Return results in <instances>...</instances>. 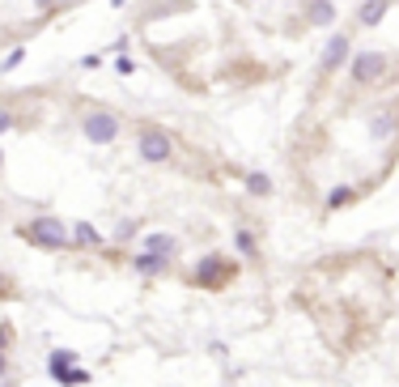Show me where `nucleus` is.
Listing matches in <instances>:
<instances>
[{
	"mask_svg": "<svg viewBox=\"0 0 399 387\" xmlns=\"http://www.w3.org/2000/svg\"><path fill=\"white\" fill-rule=\"evenodd\" d=\"M89 383V370H68V379H64V387H85Z\"/></svg>",
	"mask_w": 399,
	"mask_h": 387,
	"instance_id": "16",
	"label": "nucleus"
},
{
	"mask_svg": "<svg viewBox=\"0 0 399 387\" xmlns=\"http://www.w3.org/2000/svg\"><path fill=\"white\" fill-rule=\"evenodd\" d=\"M340 205H348V187H336L327 196V209H340Z\"/></svg>",
	"mask_w": 399,
	"mask_h": 387,
	"instance_id": "17",
	"label": "nucleus"
},
{
	"mask_svg": "<svg viewBox=\"0 0 399 387\" xmlns=\"http://www.w3.org/2000/svg\"><path fill=\"white\" fill-rule=\"evenodd\" d=\"M246 191H251V196H268V191H272V179H268L263 171H251V175H246Z\"/></svg>",
	"mask_w": 399,
	"mask_h": 387,
	"instance_id": "13",
	"label": "nucleus"
},
{
	"mask_svg": "<svg viewBox=\"0 0 399 387\" xmlns=\"http://www.w3.org/2000/svg\"><path fill=\"white\" fill-rule=\"evenodd\" d=\"M166 264H170V260H162V255H153V251H140V255L132 260V269H136L140 277H162Z\"/></svg>",
	"mask_w": 399,
	"mask_h": 387,
	"instance_id": "9",
	"label": "nucleus"
},
{
	"mask_svg": "<svg viewBox=\"0 0 399 387\" xmlns=\"http://www.w3.org/2000/svg\"><path fill=\"white\" fill-rule=\"evenodd\" d=\"M221 277H226V260H221V255H208V260L195 269V281H200V285H221Z\"/></svg>",
	"mask_w": 399,
	"mask_h": 387,
	"instance_id": "7",
	"label": "nucleus"
},
{
	"mask_svg": "<svg viewBox=\"0 0 399 387\" xmlns=\"http://www.w3.org/2000/svg\"><path fill=\"white\" fill-rule=\"evenodd\" d=\"M21 60H26V47H13V52L5 56V64H0V72H13V68H17Z\"/></svg>",
	"mask_w": 399,
	"mask_h": 387,
	"instance_id": "14",
	"label": "nucleus"
},
{
	"mask_svg": "<svg viewBox=\"0 0 399 387\" xmlns=\"http://www.w3.org/2000/svg\"><path fill=\"white\" fill-rule=\"evenodd\" d=\"M382 68H387V56H378V52H361V56L353 60V81H357V85H369V81L382 77Z\"/></svg>",
	"mask_w": 399,
	"mask_h": 387,
	"instance_id": "4",
	"label": "nucleus"
},
{
	"mask_svg": "<svg viewBox=\"0 0 399 387\" xmlns=\"http://www.w3.org/2000/svg\"><path fill=\"white\" fill-rule=\"evenodd\" d=\"M72 234H77V243H81V247H103V234H98L89 222H77V226H72Z\"/></svg>",
	"mask_w": 399,
	"mask_h": 387,
	"instance_id": "11",
	"label": "nucleus"
},
{
	"mask_svg": "<svg viewBox=\"0 0 399 387\" xmlns=\"http://www.w3.org/2000/svg\"><path fill=\"white\" fill-rule=\"evenodd\" d=\"M9 341H13V332H9V324H0V353H9Z\"/></svg>",
	"mask_w": 399,
	"mask_h": 387,
	"instance_id": "18",
	"label": "nucleus"
},
{
	"mask_svg": "<svg viewBox=\"0 0 399 387\" xmlns=\"http://www.w3.org/2000/svg\"><path fill=\"white\" fill-rule=\"evenodd\" d=\"M332 17H336V9L327 5V0H310V21L314 26H332Z\"/></svg>",
	"mask_w": 399,
	"mask_h": 387,
	"instance_id": "12",
	"label": "nucleus"
},
{
	"mask_svg": "<svg viewBox=\"0 0 399 387\" xmlns=\"http://www.w3.org/2000/svg\"><path fill=\"white\" fill-rule=\"evenodd\" d=\"M0 158H5V154H0Z\"/></svg>",
	"mask_w": 399,
	"mask_h": 387,
	"instance_id": "23",
	"label": "nucleus"
},
{
	"mask_svg": "<svg viewBox=\"0 0 399 387\" xmlns=\"http://www.w3.org/2000/svg\"><path fill=\"white\" fill-rule=\"evenodd\" d=\"M234 243H238V251H242V255H255V238L246 234V230H238V234H234Z\"/></svg>",
	"mask_w": 399,
	"mask_h": 387,
	"instance_id": "15",
	"label": "nucleus"
},
{
	"mask_svg": "<svg viewBox=\"0 0 399 387\" xmlns=\"http://www.w3.org/2000/svg\"><path fill=\"white\" fill-rule=\"evenodd\" d=\"M348 60V34H332L323 47V68H340Z\"/></svg>",
	"mask_w": 399,
	"mask_h": 387,
	"instance_id": "6",
	"label": "nucleus"
},
{
	"mask_svg": "<svg viewBox=\"0 0 399 387\" xmlns=\"http://www.w3.org/2000/svg\"><path fill=\"white\" fill-rule=\"evenodd\" d=\"M5 289H9V281H5V273H0V294H5Z\"/></svg>",
	"mask_w": 399,
	"mask_h": 387,
	"instance_id": "22",
	"label": "nucleus"
},
{
	"mask_svg": "<svg viewBox=\"0 0 399 387\" xmlns=\"http://www.w3.org/2000/svg\"><path fill=\"white\" fill-rule=\"evenodd\" d=\"M81 132H85L94 145H111V140L119 136V115H111V111H89V115L81 119Z\"/></svg>",
	"mask_w": 399,
	"mask_h": 387,
	"instance_id": "2",
	"label": "nucleus"
},
{
	"mask_svg": "<svg viewBox=\"0 0 399 387\" xmlns=\"http://www.w3.org/2000/svg\"><path fill=\"white\" fill-rule=\"evenodd\" d=\"M115 72H123V77H128V72H132V60H128V56H119V60H115Z\"/></svg>",
	"mask_w": 399,
	"mask_h": 387,
	"instance_id": "20",
	"label": "nucleus"
},
{
	"mask_svg": "<svg viewBox=\"0 0 399 387\" xmlns=\"http://www.w3.org/2000/svg\"><path fill=\"white\" fill-rule=\"evenodd\" d=\"M136 154L144 158V162H166L170 154H174V145H170V136L162 132V128H140V136H136Z\"/></svg>",
	"mask_w": 399,
	"mask_h": 387,
	"instance_id": "3",
	"label": "nucleus"
},
{
	"mask_svg": "<svg viewBox=\"0 0 399 387\" xmlns=\"http://www.w3.org/2000/svg\"><path fill=\"white\" fill-rule=\"evenodd\" d=\"M17 234L26 238V243H34V247H47V251H64L68 247V226L56 222V217H34V222H26Z\"/></svg>",
	"mask_w": 399,
	"mask_h": 387,
	"instance_id": "1",
	"label": "nucleus"
},
{
	"mask_svg": "<svg viewBox=\"0 0 399 387\" xmlns=\"http://www.w3.org/2000/svg\"><path fill=\"white\" fill-rule=\"evenodd\" d=\"M5 375H9V357H5V353H0V379H5Z\"/></svg>",
	"mask_w": 399,
	"mask_h": 387,
	"instance_id": "21",
	"label": "nucleus"
},
{
	"mask_svg": "<svg viewBox=\"0 0 399 387\" xmlns=\"http://www.w3.org/2000/svg\"><path fill=\"white\" fill-rule=\"evenodd\" d=\"M9 128H13V115H9V111H5V107H0V136H5V132H9Z\"/></svg>",
	"mask_w": 399,
	"mask_h": 387,
	"instance_id": "19",
	"label": "nucleus"
},
{
	"mask_svg": "<svg viewBox=\"0 0 399 387\" xmlns=\"http://www.w3.org/2000/svg\"><path fill=\"white\" fill-rule=\"evenodd\" d=\"M144 247L153 251V255H162V260H170V255H174V238H170V234H149Z\"/></svg>",
	"mask_w": 399,
	"mask_h": 387,
	"instance_id": "10",
	"label": "nucleus"
},
{
	"mask_svg": "<svg viewBox=\"0 0 399 387\" xmlns=\"http://www.w3.org/2000/svg\"><path fill=\"white\" fill-rule=\"evenodd\" d=\"M387 13H391V0H365V5L357 9V21L361 26H378Z\"/></svg>",
	"mask_w": 399,
	"mask_h": 387,
	"instance_id": "8",
	"label": "nucleus"
},
{
	"mask_svg": "<svg viewBox=\"0 0 399 387\" xmlns=\"http://www.w3.org/2000/svg\"><path fill=\"white\" fill-rule=\"evenodd\" d=\"M47 370H52L56 383H64L68 370H77V353H72V349H52V357H47Z\"/></svg>",
	"mask_w": 399,
	"mask_h": 387,
	"instance_id": "5",
	"label": "nucleus"
}]
</instances>
